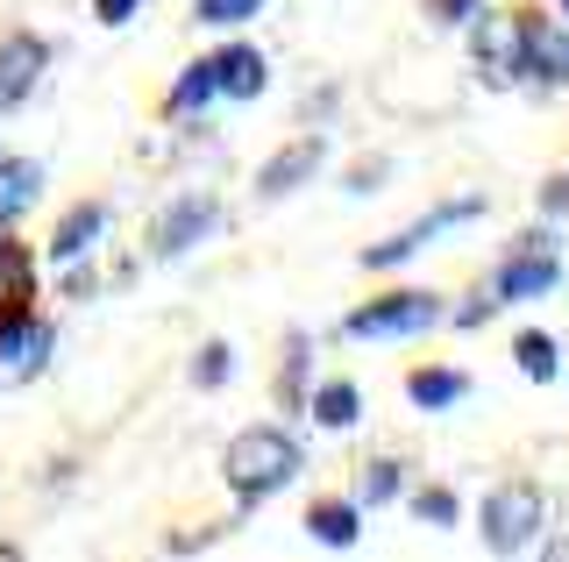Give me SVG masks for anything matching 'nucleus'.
I'll return each instance as SVG.
<instances>
[{
    "instance_id": "0eeeda50",
    "label": "nucleus",
    "mask_w": 569,
    "mask_h": 562,
    "mask_svg": "<svg viewBox=\"0 0 569 562\" xmlns=\"http://www.w3.org/2000/svg\"><path fill=\"white\" fill-rule=\"evenodd\" d=\"M36 79H43V43H36V37H14L8 50H0V114L22 108Z\"/></svg>"
},
{
    "instance_id": "5701e85b",
    "label": "nucleus",
    "mask_w": 569,
    "mask_h": 562,
    "mask_svg": "<svg viewBox=\"0 0 569 562\" xmlns=\"http://www.w3.org/2000/svg\"><path fill=\"white\" fill-rule=\"evenodd\" d=\"M413 242H420V228H413V235L378 242V250H363V263H370V271H385V263H406V257H413Z\"/></svg>"
},
{
    "instance_id": "4be33fe9",
    "label": "nucleus",
    "mask_w": 569,
    "mask_h": 562,
    "mask_svg": "<svg viewBox=\"0 0 569 562\" xmlns=\"http://www.w3.org/2000/svg\"><path fill=\"white\" fill-rule=\"evenodd\" d=\"M413 513H420L427 526H456V513H462V505L449 499V491H420V499H413Z\"/></svg>"
},
{
    "instance_id": "f3484780",
    "label": "nucleus",
    "mask_w": 569,
    "mask_h": 562,
    "mask_svg": "<svg viewBox=\"0 0 569 562\" xmlns=\"http://www.w3.org/2000/svg\"><path fill=\"white\" fill-rule=\"evenodd\" d=\"M0 300L8 307H29V257L0 235Z\"/></svg>"
},
{
    "instance_id": "a878e982",
    "label": "nucleus",
    "mask_w": 569,
    "mask_h": 562,
    "mask_svg": "<svg viewBox=\"0 0 569 562\" xmlns=\"http://www.w3.org/2000/svg\"><path fill=\"white\" fill-rule=\"evenodd\" d=\"M541 207H548V214H569V179H548L541 185Z\"/></svg>"
},
{
    "instance_id": "f03ea898",
    "label": "nucleus",
    "mask_w": 569,
    "mask_h": 562,
    "mask_svg": "<svg viewBox=\"0 0 569 562\" xmlns=\"http://www.w3.org/2000/svg\"><path fill=\"white\" fill-rule=\"evenodd\" d=\"M470 43H477V72H485V86H512L527 72V14H477Z\"/></svg>"
},
{
    "instance_id": "39448f33",
    "label": "nucleus",
    "mask_w": 569,
    "mask_h": 562,
    "mask_svg": "<svg viewBox=\"0 0 569 562\" xmlns=\"http://www.w3.org/2000/svg\"><path fill=\"white\" fill-rule=\"evenodd\" d=\"M562 278V263H556V242L548 235H533V242H520V250L506 257V271H498V300H533V292H548Z\"/></svg>"
},
{
    "instance_id": "412c9836",
    "label": "nucleus",
    "mask_w": 569,
    "mask_h": 562,
    "mask_svg": "<svg viewBox=\"0 0 569 562\" xmlns=\"http://www.w3.org/2000/svg\"><path fill=\"white\" fill-rule=\"evenodd\" d=\"M228 371H236V349H228V342H207L200 363H192V384H221Z\"/></svg>"
},
{
    "instance_id": "dca6fc26",
    "label": "nucleus",
    "mask_w": 569,
    "mask_h": 562,
    "mask_svg": "<svg viewBox=\"0 0 569 562\" xmlns=\"http://www.w3.org/2000/svg\"><path fill=\"white\" fill-rule=\"evenodd\" d=\"M462 392H470V378H462V371H420V378H413V407H427V413L456 407Z\"/></svg>"
},
{
    "instance_id": "f257e3e1",
    "label": "nucleus",
    "mask_w": 569,
    "mask_h": 562,
    "mask_svg": "<svg viewBox=\"0 0 569 562\" xmlns=\"http://www.w3.org/2000/svg\"><path fill=\"white\" fill-rule=\"evenodd\" d=\"M292 470H299V449L284 442L278 428H249V434L228 442V484H236L242 499H263V491L292 484Z\"/></svg>"
},
{
    "instance_id": "9d476101",
    "label": "nucleus",
    "mask_w": 569,
    "mask_h": 562,
    "mask_svg": "<svg viewBox=\"0 0 569 562\" xmlns=\"http://www.w3.org/2000/svg\"><path fill=\"white\" fill-rule=\"evenodd\" d=\"M527 72L569 86V29H548V22H533V14H527Z\"/></svg>"
},
{
    "instance_id": "7ed1b4c3",
    "label": "nucleus",
    "mask_w": 569,
    "mask_h": 562,
    "mask_svg": "<svg viewBox=\"0 0 569 562\" xmlns=\"http://www.w3.org/2000/svg\"><path fill=\"white\" fill-rule=\"evenodd\" d=\"M441 321V300L435 292H391V300H370L363 313H349V335L356 342H391V335H420V328Z\"/></svg>"
},
{
    "instance_id": "6e6552de",
    "label": "nucleus",
    "mask_w": 569,
    "mask_h": 562,
    "mask_svg": "<svg viewBox=\"0 0 569 562\" xmlns=\"http://www.w3.org/2000/svg\"><path fill=\"white\" fill-rule=\"evenodd\" d=\"M213 221H221V207H213L207 192H192L186 207H171V214H164V228H157V250H164V257H186Z\"/></svg>"
},
{
    "instance_id": "9b49d317",
    "label": "nucleus",
    "mask_w": 569,
    "mask_h": 562,
    "mask_svg": "<svg viewBox=\"0 0 569 562\" xmlns=\"http://www.w3.org/2000/svg\"><path fill=\"white\" fill-rule=\"evenodd\" d=\"M213 79H221V93L257 100V93H263V58H257L249 43H236V50H221V58H213Z\"/></svg>"
},
{
    "instance_id": "b1692460",
    "label": "nucleus",
    "mask_w": 569,
    "mask_h": 562,
    "mask_svg": "<svg viewBox=\"0 0 569 562\" xmlns=\"http://www.w3.org/2000/svg\"><path fill=\"white\" fill-rule=\"evenodd\" d=\"M435 22H477V0H427Z\"/></svg>"
},
{
    "instance_id": "423d86ee",
    "label": "nucleus",
    "mask_w": 569,
    "mask_h": 562,
    "mask_svg": "<svg viewBox=\"0 0 569 562\" xmlns=\"http://www.w3.org/2000/svg\"><path fill=\"white\" fill-rule=\"evenodd\" d=\"M320 157H328V150H320V136H299L292 150H278L271 164L257 171V192H263V200H284V192H299V185L313 179V164H320Z\"/></svg>"
},
{
    "instance_id": "6ab92c4d",
    "label": "nucleus",
    "mask_w": 569,
    "mask_h": 562,
    "mask_svg": "<svg viewBox=\"0 0 569 562\" xmlns=\"http://www.w3.org/2000/svg\"><path fill=\"white\" fill-rule=\"evenodd\" d=\"M257 8H263V0H200L192 14H200V29H228V22H249Z\"/></svg>"
},
{
    "instance_id": "c85d7f7f",
    "label": "nucleus",
    "mask_w": 569,
    "mask_h": 562,
    "mask_svg": "<svg viewBox=\"0 0 569 562\" xmlns=\"http://www.w3.org/2000/svg\"><path fill=\"white\" fill-rule=\"evenodd\" d=\"M562 8H569V0H562Z\"/></svg>"
},
{
    "instance_id": "bb28decb",
    "label": "nucleus",
    "mask_w": 569,
    "mask_h": 562,
    "mask_svg": "<svg viewBox=\"0 0 569 562\" xmlns=\"http://www.w3.org/2000/svg\"><path fill=\"white\" fill-rule=\"evenodd\" d=\"M93 8H100V22H129L136 0H93Z\"/></svg>"
},
{
    "instance_id": "20e7f679",
    "label": "nucleus",
    "mask_w": 569,
    "mask_h": 562,
    "mask_svg": "<svg viewBox=\"0 0 569 562\" xmlns=\"http://www.w3.org/2000/svg\"><path fill=\"white\" fill-rule=\"evenodd\" d=\"M533 526H541V491H533V484H506V491H491V505H485V549H491V555L527 549Z\"/></svg>"
},
{
    "instance_id": "ddd939ff",
    "label": "nucleus",
    "mask_w": 569,
    "mask_h": 562,
    "mask_svg": "<svg viewBox=\"0 0 569 562\" xmlns=\"http://www.w3.org/2000/svg\"><path fill=\"white\" fill-rule=\"evenodd\" d=\"M36 192H43V164H29V157L22 164H0V221H14Z\"/></svg>"
},
{
    "instance_id": "4468645a",
    "label": "nucleus",
    "mask_w": 569,
    "mask_h": 562,
    "mask_svg": "<svg viewBox=\"0 0 569 562\" xmlns=\"http://www.w3.org/2000/svg\"><path fill=\"white\" fill-rule=\"evenodd\" d=\"M307 534L320 541V549H356V505H313L307 513Z\"/></svg>"
},
{
    "instance_id": "2eb2a0df",
    "label": "nucleus",
    "mask_w": 569,
    "mask_h": 562,
    "mask_svg": "<svg viewBox=\"0 0 569 562\" xmlns=\"http://www.w3.org/2000/svg\"><path fill=\"white\" fill-rule=\"evenodd\" d=\"M356 413H363V399H356V384H320L313 392V420L320 428H356Z\"/></svg>"
},
{
    "instance_id": "393cba45",
    "label": "nucleus",
    "mask_w": 569,
    "mask_h": 562,
    "mask_svg": "<svg viewBox=\"0 0 569 562\" xmlns=\"http://www.w3.org/2000/svg\"><path fill=\"white\" fill-rule=\"evenodd\" d=\"M391 484H399V470H391V463H378V470L363 478V499H370V505H378V499H391Z\"/></svg>"
},
{
    "instance_id": "f8f14e48",
    "label": "nucleus",
    "mask_w": 569,
    "mask_h": 562,
    "mask_svg": "<svg viewBox=\"0 0 569 562\" xmlns=\"http://www.w3.org/2000/svg\"><path fill=\"white\" fill-rule=\"evenodd\" d=\"M100 228H107V207L93 200V207H79V214H64V228H58V242H50V257L58 263H71V257H86L100 242Z\"/></svg>"
},
{
    "instance_id": "1a4fd4ad",
    "label": "nucleus",
    "mask_w": 569,
    "mask_h": 562,
    "mask_svg": "<svg viewBox=\"0 0 569 562\" xmlns=\"http://www.w3.org/2000/svg\"><path fill=\"white\" fill-rule=\"evenodd\" d=\"M43 363H50V328L22 313V321L8 328V342H0V378H36Z\"/></svg>"
},
{
    "instance_id": "a211bd4d",
    "label": "nucleus",
    "mask_w": 569,
    "mask_h": 562,
    "mask_svg": "<svg viewBox=\"0 0 569 562\" xmlns=\"http://www.w3.org/2000/svg\"><path fill=\"white\" fill-rule=\"evenodd\" d=\"M213 93H221V79H213V64H192V72L171 86V108H178V114H192V108H207Z\"/></svg>"
},
{
    "instance_id": "cd10ccee",
    "label": "nucleus",
    "mask_w": 569,
    "mask_h": 562,
    "mask_svg": "<svg viewBox=\"0 0 569 562\" xmlns=\"http://www.w3.org/2000/svg\"><path fill=\"white\" fill-rule=\"evenodd\" d=\"M14 321H22V307H8V300H0V342H8V328Z\"/></svg>"
},
{
    "instance_id": "aec40b11",
    "label": "nucleus",
    "mask_w": 569,
    "mask_h": 562,
    "mask_svg": "<svg viewBox=\"0 0 569 562\" xmlns=\"http://www.w3.org/2000/svg\"><path fill=\"white\" fill-rule=\"evenodd\" d=\"M520 371L527 378H556V342H548V335H520Z\"/></svg>"
}]
</instances>
